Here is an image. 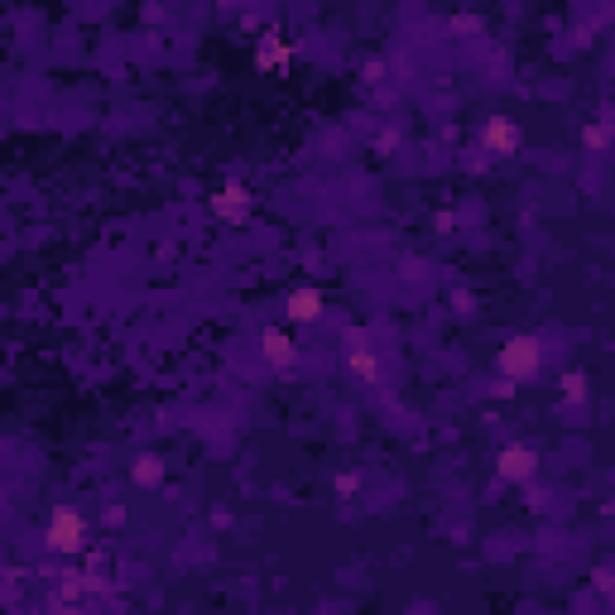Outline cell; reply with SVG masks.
Returning a JSON list of instances; mask_svg holds the SVG:
<instances>
[{"mask_svg":"<svg viewBox=\"0 0 615 615\" xmlns=\"http://www.w3.org/2000/svg\"><path fill=\"white\" fill-rule=\"evenodd\" d=\"M346 371L356 375L361 384H380V361H375L371 346H351L346 351Z\"/></svg>","mask_w":615,"mask_h":615,"instance_id":"obj_9","label":"cell"},{"mask_svg":"<svg viewBox=\"0 0 615 615\" xmlns=\"http://www.w3.org/2000/svg\"><path fill=\"white\" fill-rule=\"evenodd\" d=\"M534 471H538V448H529V442H505V448L496 452V476L500 481L525 486Z\"/></svg>","mask_w":615,"mask_h":615,"instance_id":"obj_4","label":"cell"},{"mask_svg":"<svg viewBox=\"0 0 615 615\" xmlns=\"http://www.w3.org/2000/svg\"><path fill=\"white\" fill-rule=\"evenodd\" d=\"M91 544V525L82 510H72V505H53L49 519H43V548L58 553V558H77V553H87Z\"/></svg>","mask_w":615,"mask_h":615,"instance_id":"obj_1","label":"cell"},{"mask_svg":"<svg viewBox=\"0 0 615 615\" xmlns=\"http://www.w3.org/2000/svg\"><path fill=\"white\" fill-rule=\"evenodd\" d=\"M255 68L260 72H289L294 68V43H284L279 34H265L255 43Z\"/></svg>","mask_w":615,"mask_h":615,"instance_id":"obj_7","label":"cell"},{"mask_svg":"<svg viewBox=\"0 0 615 615\" xmlns=\"http://www.w3.org/2000/svg\"><path fill=\"white\" fill-rule=\"evenodd\" d=\"M519 145H525V130H519L510 116H486V126H481V154H490V159H515Z\"/></svg>","mask_w":615,"mask_h":615,"instance_id":"obj_3","label":"cell"},{"mask_svg":"<svg viewBox=\"0 0 615 615\" xmlns=\"http://www.w3.org/2000/svg\"><path fill=\"white\" fill-rule=\"evenodd\" d=\"M251 188H241V183H226L222 193H212V217L217 222H245L251 217Z\"/></svg>","mask_w":615,"mask_h":615,"instance_id":"obj_5","label":"cell"},{"mask_svg":"<svg viewBox=\"0 0 615 615\" xmlns=\"http://www.w3.org/2000/svg\"><path fill=\"white\" fill-rule=\"evenodd\" d=\"M322 313H327V298H322V289H308V284H298L294 294H289V303H284V317L294 322V327L317 322Z\"/></svg>","mask_w":615,"mask_h":615,"instance_id":"obj_6","label":"cell"},{"mask_svg":"<svg viewBox=\"0 0 615 615\" xmlns=\"http://www.w3.org/2000/svg\"><path fill=\"white\" fill-rule=\"evenodd\" d=\"M538 371H544V342H538V336H529V332L510 336V342L496 351V375H500V380L525 384V380H534Z\"/></svg>","mask_w":615,"mask_h":615,"instance_id":"obj_2","label":"cell"},{"mask_svg":"<svg viewBox=\"0 0 615 615\" xmlns=\"http://www.w3.org/2000/svg\"><path fill=\"white\" fill-rule=\"evenodd\" d=\"M563 399H567V404H572V399H587V375H582V371H567V375H563Z\"/></svg>","mask_w":615,"mask_h":615,"instance_id":"obj_11","label":"cell"},{"mask_svg":"<svg viewBox=\"0 0 615 615\" xmlns=\"http://www.w3.org/2000/svg\"><path fill=\"white\" fill-rule=\"evenodd\" d=\"M130 481H135V486H145V490H149V486H159V481H164V461H159V457H140V461L130 467Z\"/></svg>","mask_w":615,"mask_h":615,"instance_id":"obj_10","label":"cell"},{"mask_svg":"<svg viewBox=\"0 0 615 615\" xmlns=\"http://www.w3.org/2000/svg\"><path fill=\"white\" fill-rule=\"evenodd\" d=\"M582 140H587L591 149H606V140H610V135H606V126H587V135H582Z\"/></svg>","mask_w":615,"mask_h":615,"instance_id":"obj_12","label":"cell"},{"mask_svg":"<svg viewBox=\"0 0 615 615\" xmlns=\"http://www.w3.org/2000/svg\"><path fill=\"white\" fill-rule=\"evenodd\" d=\"M260 346H265V361L274 365V371H289V365H294V356H298V351H294V342H289V336L284 332H265V336H260Z\"/></svg>","mask_w":615,"mask_h":615,"instance_id":"obj_8","label":"cell"}]
</instances>
